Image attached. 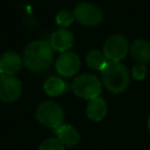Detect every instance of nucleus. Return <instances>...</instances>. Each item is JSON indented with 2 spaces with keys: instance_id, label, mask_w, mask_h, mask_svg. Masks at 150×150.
I'll return each mask as SVG.
<instances>
[{
  "instance_id": "1",
  "label": "nucleus",
  "mask_w": 150,
  "mask_h": 150,
  "mask_svg": "<svg viewBox=\"0 0 150 150\" xmlns=\"http://www.w3.org/2000/svg\"><path fill=\"white\" fill-rule=\"evenodd\" d=\"M53 50L50 43L46 41H33L25 48L22 61L29 70L42 71L53 63Z\"/></svg>"
},
{
  "instance_id": "2",
  "label": "nucleus",
  "mask_w": 150,
  "mask_h": 150,
  "mask_svg": "<svg viewBox=\"0 0 150 150\" xmlns=\"http://www.w3.org/2000/svg\"><path fill=\"white\" fill-rule=\"evenodd\" d=\"M103 86L114 94L124 91L130 81V75L127 67L120 62H109L102 69Z\"/></svg>"
},
{
  "instance_id": "3",
  "label": "nucleus",
  "mask_w": 150,
  "mask_h": 150,
  "mask_svg": "<svg viewBox=\"0 0 150 150\" xmlns=\"http://www.w3.org/2000/svg\"><path fill=\"white\" fill-rule=\"evenodd\" d=\"M63 109L60 104L53 101L42 102L35 111L36 120L45 127L56 129L62 124L63 121Z\"/></svg>"
},
{
  "instance_id": "4",
  "label": "nucleus",
  "mask_w": 150,
  "mask_h": 150,
  "mask_svg": "<svg viewBox=\"0 0 150 150\" xmlns=\"http://www.w3.org/2000/svg\"><path fill=\"white\" fill-rule=\"evenodd\" d=\"M102 90L101 81L91 74H82L73 82V91L76 96L84 100H93L98 97Z\"/></svg>"
},
{
  "instance_id": "5",
  "label": "nucleus",
  "mask_w": 150,
  "mask_h": 150,
  "mask_svg": "<svg viewBox=\"0 0 150 150\" xmlns=\"http://www.w3.org/2000/svg\"><path fill=\"white\" fill-rule=\"evenodd\" d=\"M74 19L84 26H97L103 19L101 8L93 2H81L73 11Z\"/></svg>"
},
{
  "instance_id": "6",
  "label": "nucleus",
  "mask_w": 150,
  "mask_h": 150,
  "mask_svg": "<svg viewBox=\"0 0 150 150\" xmlns=\"http://www.w3.org/2000/svg\"><path fill=\"white\" fill-rule=\"evenodd\" d=\"M129 45L125 36L121 34H114L107 39L103 46V54L109 62L121 61L128 53Z\"/></svg>"
},
{
  "instance_id": "7",
  "label": "nucleus",
  "mask_w": 150,
  "mask_h": 150,
  "mask_svg": "<svg viewBox=\"0 0 150 150\" xmlns=\"http://www.w3.org/2000/svg\"><path fill=\"white\" fill-rule=\"evenodd\" d=\"M22 91V84L14 75H2L0 77V100L4 102L16 101Z\"/></svg>"
},
{
  "instance_id": "8",
  "label": "nucleus",
  "mask_w": 150,
  "mask_h": 150,
  "mask_svg": "<svg viewBox=\"0 0 150 150\" xmlns=\"http://www.w3.org/2000/svg\"><path fill=\"white\" fill-rule=\"evenodd\" d=\"M55 68L57 73L64 77H70L80 69V57L74 52H63L57 57Z\"/></svg>"
},
{
  "instance_id": "9",
  "label": "nucleus",
  "mask_w": 150,
  "mask_h": 150,
  "mask_svg": "<svg viewBox=\"0 0 150 150\" xmlns=\"http://www.w3.org/2000/svg\"><path fill=\"white\" fill-rule=\"evenodd\" d=\"M73 42H74V36L71 32L67 30L66 28H60L55 30L50 38V46L53 47V49L62 53L67 52L73 46Z\"/></svg>"
},
{
  "instance_id": "10",
  "label": "nucleus",
  "mask_w": 150,
  "mask_h": 150,
  "mask_svg": "<svg viewBox=\"0 0 150 150\" xmlns=\"http://www.w3.org/2000/svg\"><path fill=\"white\" fill-rule=\"evenodd\" d=\"M21 56L15 52H7L0 57V69L5 75H14L22 66Z\"/></svg>"
},
{
  "instance_id": "11",
  "label": "nucleus",
  "mask_w": 150,
  "mask_h": 150,
  "mask_svg": "<svg viewBox=\"0 0 150 150\" xmlns=\"http://www.w3.org/2000/svg\"><path fill=\"white\" fill-rule=\"evenodd\" d=\"M55 135L57 136L56 138L62 143L63 146H74L80 141L79 131L70 124H61L59 128L55 129Z\"/></svg>"
},
{
  "instance_id": "12",
  "label": "nucleus",
  "mask_w": 150,
  "mask_h": 150,
  "mask_svg": "<svg viewBox=\"0 0 150 150\" xmlns=\"http://www.w3.org/2000/svg\"><path fill=\"white\" fill-rule=\"evenodd\" d=\"M86 114L88 118L93 121H101L104 118L107 114V103L102 97H95L93 100H89L87 104Z\"/></svg>"
},
{
  "instance_id": "13",
  "label": "nucleus",
  "mask_w": 150,
  "mask_h": 150,
  "mask_svg": "<svg viewBox=\"0 0 150 150\" xmlns=\"http://www.w3.org/2000/svg\"><path fill=\"white\" fill-rule=\"evenodd\" d=\"M131 56L138 61V63H146L150 61V43L145 40L137 39L130 46Z\"/></svg>"
},
{
  "instance_id": "14",
  "label": "nucleus",
  "mask_w": 150,
  "mask_h": 150,
  "mask_svg": "<svg viewBox=\"0 0 150 150\" xmlns=\"http://www.w3.org/2000/svg\"><path fill=\"white\" fill-rule=\"evenodd\" d=\"M86 62L89 68L96 69V70H102L109 63L103 52L97 49H91L90 52H88V54L86 55Z\"/></svg>"
},
{
  "instance_id": "15",
  "label": "nucleus",
  "mask_w": 150,
  "mask_h": 150,
  "mask_svg": "<svg viewBox=\"0 0 150 150\" xmlns=\"http://www.w3.org/2000/svg\"><path fill=\"white\" fill-rule=\"evenodd\" d=\"M45 91L49 96H57L62 94L66 89V83L62 79L56 77V76H50L43 84Z\"/></svg>"
},
{
  "instance_id": "16",
  "label": "nucleus",
  "mask_w": 150,
  "mask_h": 150,
  "mask_svg": "<svg viewBox=\"0 0 150 150\" xmlns=\"http://www.w3.org/2000/svg\"><path fill=\"white\" fill-rule=\"evenodd\" d=\"M39 150H63V145L57 138L52 137V138H47L46 141H43Z\"/></svg>"
},
{
  "instance_id": "17",
  "label": "nucleus",
  "mask_w": 150,
  "mask_h": 150,
  "mask_svg": "<svg viewBox=\"0 0 150 150\" xmlns=\"http://www.w3.org/2000/svg\"><path fill=\"white\" fill-rule=\"evenodd\" d=\"M74 21V15L69 11H61L56 15V23L61 27H67Z\"/></svg>"
},
{
  "instance_id": "18",
  "label": "nucleus",
  "mask_w": 150,
  "mask_h": 150,
  "mask_svg": "<svg viewBox=\"0 0 150 150\" xmlns=\"http://www.w3.org/2000/svg\"><path fill=\"white\" fill-rule=\"evenodd\" d=\"M146 75V67L144 63H137L132 67V77L137 81H142Z\"/></svg>"
},
{
  "instance_id": "19",
  "label": "nucleus",
  "mask_w": 150,
  "mask_h": 150,
  "mask_svg": "<svg viewBox=\"0 0 150 150\" xmlns=\"http://www.w3.org/2000/svg\"><path fill=\"white\" fill-rule=\"evenodd\" d=\"M148 129H149V131H150V116H149V118H148Z\"/></svg>"
},
{
  "instance_id": "20",
  "label": "nucleus",
  "mask_w": 150,
  "mask_h": 150,
  "mask_svg": "<svg viewBox=\"0 0 150 150\" xmlns=\"http://www.w3.org/2000/svg\"><path fill=\"white\" fill-rule=\"evenodd\" d=\"M2 75H5V74H4V73H2V71H1V69H0V77H1V76H2Z\"/></svg>"
}]
</instances>
